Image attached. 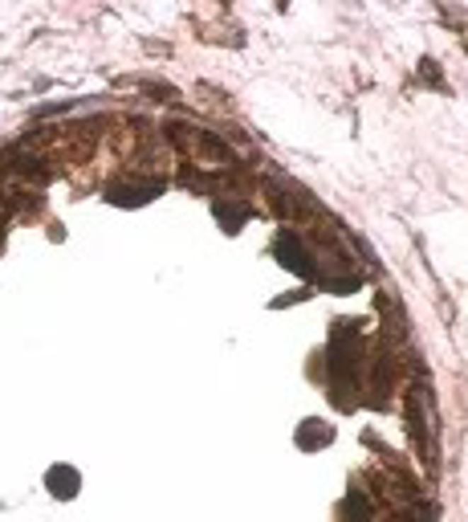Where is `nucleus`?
<instances>
[{"instance_id":"nucleus-1","label":"nucleus","mask_w":468,"mask_h":522,"mask_svg":"<svg viewBox=\"0 0 468 522\" xmlns=\"http://www.w3.org/2000/svg\"><path fill=\"white\" fill-rule=\"evenodd\" d=\"M277 257H281V265H290V270H297V274H306V277H314L318 270H314V257H309V249L302 245V237L293 233V228H281L277 233Z\"/></svg>"},{"instance_id":"nucleus-2","label":"nucleus","mask_w":468,"mask_h":522,"mask_svg":"<svg viewBox=\"0 0 468 522\" xmlns=\"http://www.w3.org/2000/svg\"><path fill=\"white\" fill-rule=\"evenodd\" d=\"M45 486L53 489V498H74L78 486H81V477H78L74 465H53V470L45 473Z\"/></svg>"},{"instance_id":"nucleus-3","label":"nucleus","mask_w":468,"mask_h":522,"mask_svg":"<svg viewBox=\"0 0 468 522\" xmlns=\"http://www.w3.org/2000/svg\"><path fill=\"white\" fill-rule=\"evenodd\" d=\"M330 437H334V428L322 424V421H306L302 428H297V445H302V449H322Z\"/></svg>"},{"instance_id":"nucleus-4","label":"nucleus","mask_w":468,"mask_h":522,"mask_svg":"<svg viewBox=\"0 0 468 522\" xmlns=\"http://www.w3.org/2000/svg\"><path fill=\"white\" fill-rule=\"evenodd\" d=\"M159 188L163 184H151V188H118V184H114L110 192H106V200H114V204H143V200H151Z\"/></svg>"},{"instance_id":"nucleus-5","label":"nucleus","mask_w":468,"mask_h":522,"mask_svg":"<svg viewBox=\"0 0 468 522\" xmlns=\"http://www.w3.org/2000/svg\"><path fill=\"white\" fill-rule=\"evenodd\" d=\"M216 216L224 221V233H236V228L249 221V204H228V200H216Z\"/></svg>"}]
</instances>
